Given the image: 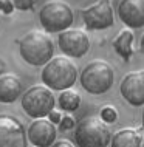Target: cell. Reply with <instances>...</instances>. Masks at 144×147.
<instances>
[{
	"instance_id": "cell-1",
	"label": "cell",
	"mask_w": 144,
	"mask_h": 147,
	"mask_svg": "<svg viewBox=\"0 0 144 147\" xmlns=\"http://www.w3.org/2000/svg\"><path fill=\"white\" fill-rule=\"evenodd\" d=\"M19 53L26 63L41 67L50 62L54 56V43L47 31L31 30L19 42Z\"/></svg>"
},
{
	"instance_id": "cell-2",
	"label": "cell",
	"mask_w": 144,
	"mask_h": 147,
	"mask_svg": "<svg viewBox=\"0 0 144 147\" xmlns=\"http://www.w3.org/2000/svg\"><path fill=\"white\" fill-rule=\"evenodd\" d=\"M41 78L48 88L62 91L74 85L78 79V68L68 56H54L43 65Z\"/></svg>"
},
{
	"instance_id": "cell-3",
	"label": "cell",
	"mask_w": 144,
	"mask_h": 147,
	"mask_svg": "<svg viewBox=\"0 0 144 147\" xmlns=\"http://www.w3.org/2000/svg\"><path fill=\"white\" fill-rule=\"evenodd\" d=\"M81 87L90 94H102L112 88L115 82V71L112 65L101 59H95L84 67L79 74Z\"/></svg>"
},
{
	"instance_id": "cell-4",
	"label": "cell",
	"mask_w": 144,
	"mask_h": 147,
	"mask_svg": "<svg viewBox=\"0 0 144 147\" xmlns=\"http://www.w3.org/2000/svg\"><path fill=\"white\" fill-rule=\"evenodd\" d=\"M112 136L109 124L96 116L82 118L74 129V141L78 147H107Z\"/></svg>"
},
{
	"instance_id": "cell-5",
	"label": "cell",
	"mask_w": 144,
	"mask_h": 147,
	"mask_svg": "<svg viewBox=\"0 0 144 147\" xmlns=\"http://www.w3.org/2000/svg\"><path fill=\"white\" fill-rule=\"evenodd\" d=\"M74 14L71 6L64 0H50L39 11V22L48 34L62 33L73 25Z\"/></svg>"
},
{
	"instance_id": "cell-6",
	"label": "cell",
	"mask_w": 144,
	"mask_h": 147,
	"mask_svg": "<svg viewBox=\"0 0 144 147\" xmlns=\"http://www.w3.org/2000/svg\"><path fill=\"white\" fill-rule=\"evenodd\" d=\"M56 98L53 90L48 88L45 84H37L30 87L22 94V109L30 118H47L54 110Z\"/></svg>"
},
{
	"instance_id": "cell-7",
	"label": "cell",
	"mask_w": 144,
	"mask_h": 147,
	"mask_svg": "<svg viewBox=\"0 0 144 147\" xmlns=\"http://www.w3.org/2000/svg\"><path fill=\"white\" fill-rule=\"evenodd\" d=\"M82 20L89 30L102 31L109 30L115 23V14L112 8V0H98L95 5L81 11Z\"/></svg>"
},
{
	"instance_id": "cell-8",
	"label": "cell",
	"mask_w": 144,
	"mask_h": 147,
	"mask_svg": "<svg viewBox=\"0 0 144 147\" xmlns=\"http://www.w3.org/2000/svg\"><path fill=\"white\" fill-rule=\"evenodd\" d=\"M57 45H59V50L64 53V56L79 59L89 53L90 37L84 30L68 28L62 31V33H59Z\"/></svg>"
},
{
	"instance_id": "cell-9",
	"label": "cell",
	"mask_w": 144,
	"mask_h": 147,
	"mask_svg": "<svg viewBox=\"0 0 144 147\" xmlns=\"http://www.w3.org/2000/svg\"><path fill=\"white\" fill-rule=\"evenodd\" d=\"M23 124L11 115H0V147H26Z\"/></svg>"
},
{
	"instance_id": "cell-10",
	"label": "cell",
	"mask_w": 144,
	"mask_h": 147,
	"mask_svg": "<svg viewBox=\"0 0 144 147\" xmlns=\"http://www.w3.org/2000/svg\"><path fill=\"white\" fill-rule=\"evenodd\" d=\"M119 91H121V96L130 105H144V70L127 73L121 81Z\"/></svg>"
},
{
	"instance_id": "cell-11",
	"label": "cell",
	"mask_w": 144,
	"mask_h": 147,
	"mask_svg": "<svg viewBox=\"0 0 144 147\" xmlns=\"http://www.w3.org/2000/svg\"><path fill=\"white\" fill-rule=\"evenodd\" d=\"M26 135L34 147H51L56 142V125L47 118H37L30 124Z\"/></svg>"
},
{
	"instance_id": "cell-12",
	"label": "cell",
	"mask_w": 144,
	"mask_h": 147,
	"mask_svg": "<svg viewBox=\"0 0 144 147\" xmlns=\"http://www.w3.org/2000/svg\"><path fill=\"white\" fill-rule=\"evenodd\" d=\"M118 17L126 28L138 30L144 26V0H119Z\"/></svg>"
},
{
	"instance_id": "cell-13",
	"label": "cell",
	"mask_w": 144,
	"mask_h": 147,
	"mask_svg": "<svg viewBox=\"0 0 144 147\" xmlns=\"http://www.w3.org/2000/svg\"><path fill=\"white\" fill-rule=\"evenodd\" d=\"M22 94V81L14 73L0 74V102L11 104Z\"/></svg>"
},
{
	"instance_id": "cell-14",
	"label": "cell",
	"mask_w": 144,
	"mask_h": 147,
	"mask_svg": "<svg viewBox=\"0 0 144 147\" xmlns=\"http://www.w3.org/2000/svg\"><path fill=\"white\" fill-rule=\"evenodd\" d=\"M143 136L135 129H121L112 136L110 147H141Z\"/></svg>"
},
{
	"instance_id": "cell-15",
	"label": "cell",
	"mask_w": 144,
	"mask_h": 147,
	"mask_svg": "<svg viewBox=\"0 0 144 147\" xmlns=\"http://www.w3.org/2000/svg\"><path fill=\"white\" fill-rule=\"evenodd\" d=\"M133 33H132L130 28H124L118 33V36L113 40V48L115 51L121 56L126 62L130 61L132 54H133Z\"/></svg>"
},
{
	"instance_id": "cell-16",
	"label": "cell",
	"mask_w": 144,
	"mask_h": 147,
	"mask_svg": "<svg viewBox=\"0 0 144 147\" xmlns=\"http://www.w3.org/2000/svg\"><path fill=\"white\" fill-rule=\"evenodd\" d=\"M57 104H59V109L64 110V112H74L81 105V96L73 88L62 90L57 98Z\"/></svg>"
},
{
	"instance_id": "cell-17",
	"label": "cell",
	"mask_w": 144,
	"mask_h": 147,
	"mask_svg": "<svg viewBox=\"0 0 144 147\" xmlns=\"http://www.w3.org/2000/svg\"><path fill=\"white\" fill-rule=\"evenodd\" d=\"M101 119L105 121L107 124H112L118 119V113H116V109L112 105H105L101 109Z\"/></svg>"
},
{
	"instance_id": "cell-18",
	"label": "cell",
	"mask_w": 144,
	"mask_h": 147,
	"mask_svg": "<svg viewBox=\"0 0 144 147\" xmlns=\"http://www.w3.org/2000/svg\"><path fill=\"white\" fill-rule=\"evenodd\" d=\"M11 2L14 3L16 9L19 11H30L36 5V0H11Z\"/></svg>"
},
{
	"instance_id": "cell-19",
	"label": "cell",
	"mask_w": 144,
	"mask_h": 147,
	"mask_svg": "<svg viewBox=\"0 0 144 147\" xmlns=\"http://www.w3.org/2000/svg\"><path fill=\"white\" fill-rule=\"evenodd\" d=\"M74 125H76V121H74V118L71 116V115L62 116L61 122H59V127H61L62 130H70V129H73Z\"/></svg>"
},
{
	"instance_id": "cell-20",
	"label": "cell",
	"mask_w": 144,
	"mask_h": 147,
	"mask_svg": "<svg viewBox=\"0 0 144 147\" xmlns=\"http://www.w3.org/2000/svg\"><path fill=\"white\" fill-rule=\"evenodd\" d=\"M16 9L14 3L11 0H0V13L3 14H13V11Z\"/></svg>"
},
{
	"instance_id": "cell-21",
	"label": "cell",
	"mask_w": 144,
	"mask_h": 147,
	"mask_svg": "<svg viewBox=\"0 0 144 147\" xmlns=\"http://www.w3.org/2000/svg\"><path fill=\"white\" fill-rule=\"evenodd\" d=\"M48 119H50L53 124H59V122H61V119H62V115L59 113V112H54V110H53V112L48 115Z\"/></svg>"
},
{
	"instance_id": "cell-22",
	"label": "cell",
	"mask_w": 144,
	"mask_h": 147,
	"mask_svg": "<svg viewBox=\"0 0 144 147\" xmlns=\"http://www.w3.org/2000/svg\"><path fill=\"white\" fill-rule=\"evenodd\" d=\"M53 147H73V144H71L70 141H67V140H61V141L54 142Z\"/></svg>"
},
{
	"instance_id": "cell-23",
	"label": "cell",
	"mask_w": 144,
	"mask_h": 147,
	"mask_svg": "<svg viewBox=\"0 0 144 147\" xmlns=\"http://www.w3.org/2000/svg\"><path fill=\"white\" fill-rule=\"evenodd\" d=\"M139 51L144 54V34L141 36V40H139Z\"/></svg>"
},
{
	"instance_id": "cell-24",
	"label": "cell",
	"mask_w": 144,
	"mask_h": 147,
	"mask_svg": "<svg viewBox=\"0 0 144 147\" xmlns=\"http://www.w3.org/2000/svg\"><path fill=\"white\" fill-rule=\"evenodd\" d=\"M141 125H143V132H144V109H143V115H141Z\"/></svg>"
},
{
	"instance_id": "cell-25",
	"label": "cell",
	"mask_w": 144,
	"mask_h": 147,
	"mask_svg": "<svg viewBox=\"0 0 144 147\" xmlns=\"http://www.w3.org/2000/svg\"><path fill=\"white\" fill-rule=\"evenodd\" d=\"M2 71H3V62L0 61V74H2Z\"/></svg>"
},
{
	"instance_id": "cell-26",
	"label": "cell",
	"mask_w": 144,
	"mask_h": 147,
	"mask_svg": "<svg viewBox=\"0 0 144 147\" xmlns=\"http://www.w3.org/2000/svg\"><path fill=\"white\" fill-rule=\"evenodd\" d=\"M0 20H2V13H0Z\"/></svg>"
}]
</instances>
